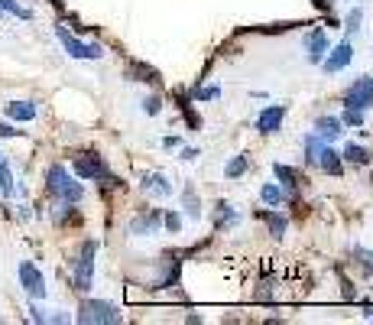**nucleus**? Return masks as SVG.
Here are the masks:
<instances>
[{
  "label": "nucleus",
  "instance_id": "obj_1",
  "mask_svg": "<svg viewBox=\"0 0 373 325\" xmlns=\"http://www.w3.org/2000/svg\"><path fill=\"white\" fill-rule=\"evenodd\" d=\"M46 189L55 195L59 202H69V205H78V202L84 199V186H82V179L72 176L62 162H52L46 170Z\"/></svg>",
  "mask_w": 373,
  "mask_h": 325
},
{
  "label": "nucleus",
  "instance_id": "obj_2",
  "mask_svg": "<svg viewBox=\"0 0 373 325\" xmlns=\"http://www.w3.org/2000/svg\"><path fill=\"white\" fill-rule=\"evenodd\" d=\"M94 257H98V241H84L78 257L72 260V283H75L78 293H91L94 283Z\"/></svg>",
  "mask_w": 373,
  "mask_h": 325
},
{
  "label": "nucleus",
  "instance_id": "obj_3",
  "mask_svg": "<svg viewBox=\"0 0 373 325\" xmlns=\"http://www.w3.org/2000/svg\"><path fill=\"white\" fill-rule=\"evenodd\" d=\"M75 322H82V325H117V322H123V316H121V309H117L114 302L84 299L82 306H78Z\"/></svg>",
  "mask_w": 373,
  "mask_h": 325
},
{
  "label": "nucleus",
  "instance_id": "obj_4",
  "mask_svg": "<svg viewBox=\"0 0 373 325\" xmlns=\"http://www.w3.org/2000/svg\"><path fill=\"white\" fill-rule=\"evenodd\" d=\"M55 39H59L62 49H65L72 59H88V62L104 59V46H98V43H84V39H78L75 33L65 30V26H55Z\"/></svg>",
  "mask_w": 373,
  "mask_h": 325
},
{
  "label": "nucleus",
  "instance_id": "obj_5",
  "mask_svg": "<svg viewBox=\"0 0 373 325\" xmlns=\"http://www.w3.org/2000/svg\"><path fill=\"white\" fill-rule=\"evenodd\" d=\"M72 170H75V176L82 179V182H101V179H111V166H107L104 156L94 153V150L78 153L75 160H72Z\"/></svg>",
  "mask_w": 373,
  "mask_h": 325
},
{
  "label": "nucleus",
  "instance_id": "obj_6",
  "mask_svg": "<svg viewBox=\"0 0 373 325\" xmlns=\"http://www.w3.org/2000/svg\"><path fill=\"white\" fill-rule=\"evenodd\" d=\"M350 62H354V46H350V36H344L341 43L328 46V53L318 62V69L325 72V75H338V72H344Z\"/></svg>",
  "mask_w": 373,
  "mask_h": 325
},
{
  "label": "nucleus",
  "instance_id": "obj_7",
  "mask_svg": "<svg viewBox=\"0 0 373 325\" xmlns=\"http://www.w3.org/2000/svg\"><path fill=\"white\" fill-rule=\"evenodd\" d=\"M16 277H20V287H23V293L30 296V299H46V277H43V270H39L33 260H20V267H16Z\"/></svg>",
  "mask_w": 373,
  "mask_h": 325
},
{
  "label": "nucleus",
  "instance_id": "obj_8",
  "mask_svg": "<svg viewBox=\"0 0 373 325\" xmlns=\"http://www.w3.org/2000/svg\"><path fill=\"white\" fill-rule=\"evenodd\" d=\"M344 108H354V111H370L373 108V75L354 78V85L344 92Z\"/></svg>",
  "mask_w": 373,
  "mask_h": 325
},
{
  "label": "nucleus",
  "instance_id": "obj_9",
  "mask_svg": "<svg viewBox=\"0 0 373 325\" xmlns=\"http://www.w3.org/2000/svg\"><path fill=\"white\" fill-rule=\"evenodd\" d=\"M302 46H305V59H308V65H318L321 59H325L328 46H331L328 30H325V26H312V30L302 36Z\"/></svg>",
  "mask_w": 373,
  "mask_h": 325
},
{
  "label": "nucleus",
  "instance_id": "obj_10",
  "mask_svg": "<svg viewBox=\"0 0 373 325\" xmlns=\"http://www.w3.org/2000/svg\"><path fill=\"white\" fill-rule=\"evenodd\" d=\"M286 111H289V104H267V108L260 111L257 121H253L260 137H273V133L282 127V121H286Z\"/></svg>",
  "mask_w": 373,
  "mask_h": 325
},
{
  "label": "nucleus",
  "instance_id": "obj_11",
  "mask_svg": "<svg viewBox=\"0 0 373 325\" xmlns=\"http://www.w3.org/2000/svg\"><path fill=\"white\" fill-rule=\"evenodd\" d=\"M140 189H143L150 199H172L175 195V182L166 176V172H143V179H140Z\"/></svg>",
  "mask_w": 373,
  "mask_h": 325
},
{
  "label": "nucleus",
  "instance_id": "obj_12",
  "mask_svg": "<svg viewBox=\"0 0 373 325\" xmlns=\"http://www.w3.org/2000/svg\"><path fill=\"white\" fill-rule=\"evenodd\" d=\"M160 231H162V209H150L130 221V234L133 238H150V234H160Z\"/></svg>",
  "mask_w": 373,
  "mask_h": 325
},
{
  "label": "nucleus",
  "instance_id": "obj_13",
  "mask_svg": "<svg viewBox=\"0 0 373 325\" xmlns=\"http://www.w3.org/2000/svg\"><path fill=\"white\" fill-rule=\"evenodd\" d=\"M315 133L321 137V143H335V140L344 137V124L338 114H321L315 117Z\"/></svg>",
  "mask_w": 373,
  "mask_h": 325
},
{
  "label": "nucleus",
  "instance_id": "obj_14",
  "mask_svg": "<svg viewBox=\"0 0 373 325\" xmlns=\"http://www.w3.org/2000/svg\"><path fill=\"white\" fill-rule=\"evenodd\" d=\"M318 170H325L328 176H335V179H341L344 176V160H341V150H335L331 143H321V150H318V162H315Z\"/></svg>",
  "mask_w": 373,
  "mask_h": 325
},
{
  "label": "nucleus",
  "instance_id": "obj_15",
  "mask_svg": "<svg viewBox=\"0 0 373 325\" xmlns=\"http://www.w3.org/2000/svg\"><path fill=\"white\" fill-rule=\"evenodd\" d=\"M341 160H344V166L367 170V166L373 162V153L364 147V143H354V140H347V143H344V150H341Z\"/></svg>",
  "mask_w": 373,
  "mask_h": 325
},
{
  "label": "nucleus",
  "instance_id": "obj_16",
  "mask_svg": "<svg viewBox=\"0 0 373 325\" xmlns=\"http://www.w3.org/2000/svg\"><path fill=\"white\" fill-rule=\"evenodd\" d=\"M4 114H7L10 121H16V124H30V121H36L39 108H36V101H7V104H4Z\"/></svg>",
  "mask_w": 373,
  "mask_h": 325
},
{
  "label": "nucleus",
  "instance_id": "obj_17",
  "mask_svg": "<svg viewBox=\"0 0 373 325\" xmlns=\"http://www.w3.org/2000/svg\"><path fill=\"white\" fill-rule=\"evenodd\" d=\"M273 176H276V182L286 189V195H289V199H296V192H299V170H296V166L273 162Z\"/></svg>",
  "mask_w": 373,
  "mask_h": 325
},
{
  "label": "nucleus",
  "instance_id": "obj_18",
  "mask_svg": "<svg viewBox=\"0 0 373 325\" xmlns=\"http://www.w3.org/2000/svg\"><path fill=\"white\" fill-rule=\"evenodd\" d=\"M214 225L224 228V231H234V228L240 225V211H237L230 202L221 199L218 205H214Z\"/></svg>",
  "mask_w": 373,
  "mask_h": 325
},
{
  "label": "nucleus",
  "instance_id": "obj_19",
  "mask_svg": "<svg viewBox=\"0 0 373 325\" xmlns=\"http://www.w3.org/2000/svg\"><path fill=\"white\" fill-rule=\"evenodd\" d=\"M260 218L267 221L269 234H273L276 241H282V238H286V228H289V218L282 215V211H276V209H263V211H260Z\"/></svg>",
  "mask_w": 373,
  "mask_h": 325
},
{
  "label": "nucleus",
  "instance_id": "obj_20",
  "mask_svg": "<svg viewBox=\"0 0 373 325\" xmlns=\"http://www.w3.org/2000/svg\"><path fill=\"white\" fill-rule=\"evenodd\" d=\"M286 199H289V195H286V189H282L279 182H263V186H260V202H263L267 209H279V205H286Z\"/></svg>",
  "mask_w": 373,
  "mask_h": 325
},
{
  "label": "nucleus",
  "instance_id": "obj_21",
  "mask_svg": "<svg viewBox=\"0 0 373 325\" xmlns=\"http://www.w3.org/2000/svg\"><path fill=\"white\" fill-rule=\"evenodd\" d=\"M182 215L189 218V221H199L201 218V199L191 182H185V189H182Z\"/></svg>",
  "mask_w": 373,
  "mask_h": 325
},
{
  "label": "nucleus",
  "instance_id": "obj_22",
  "mask_svg": "<svg viewBox=\"0 0 373 325\" xmlns=\"http://www.w3.org/2000/svg\"><path fill=\"white\" fill-rule=\"evenodd\" d=\"M16 192V179H13V170H10V162L7 156L0 153V195L4 199H10V195Z\"/></svg>",
  "mask_w": 373,
  "mask_h": 325
},
{
  "label": "nucleus",
  "instance_id": "obj_23",
  "mask_svg": "<svg viewBox=\"0 0 373 325\" xmlns=\"http://www.w3.org/2000/svg\"><path fill=\"white\" fill-rule=\"evenodd\" d=\"M302 150H305V166H315L318 162V150H321V137L318 133H305L302 137Z\"/></svg>",
  "mask_w": 373,
  "mask_h": 325
},
{
  "label": "nucleus",
  "instance_id": "obj_24",
  "mask_svg": "<svg viewBox=\"0 0 373 325\" xmlns=\"http://www.w3.org/2000/svg\"><path fill=\"white\" fill-rule=\"evenodd\" d=\"M247 170H250V156H247V153H237L234 160L224 166V179H240Z\"/></svg>",
  "mask_w": 373,
  "mask_h": 325
},
{
  "label": "nucleus",
  "instance_id": "obj_25",
  "mask_svg": "<svg viewBox=\"0 0 373 325\" xmlns=\"http://www.w3.org/2000/svg\"><path fill=\"white\" fill-rule=\"evenodd\" d=\"M221 85H195L189 94V101H199V104H205V101H218L221 98Z\"/></svg>",
  "mask_w": 373,
  "mask_h": 325
},
{
  "label": "nucleus",
  "instance_id": "obj_26",
  "mask_svg": "<svg viewBox=\"0 0 373 325\" xmlns=\"http://www.w3.org/2000/svg\"><path fill=\"white\" fill-rule=\"evenodd\" d=\"M360 23H364V7H354L347 16H344V36H357Z\"/></svg>",
  "mask_w": 373,
  "mask_h": 325
},
{
  "label": "nucleus",
  "instance_id": "obj_27",
  "mask_svg": "<svg viewBox=\"0 0 373 325\" xmlns=\"http://www.w3.org/2000/svg\"><path fill=\"white\" fill-rule=\"evenodd\" d=\"M162 231H169V234L182 231V211H179V209H166V211H162Z\"/></svg>",
  "mask_w": 373,
  "mask_h": 325
},
{
  "label": "nucleus",
  "instance_id": "obj_28",
  "mask_svg": "<svg viewBox=\"0 0 373 325\" xmlns=\"http://www.w3.org/2000/svg\"><path fill=\"white\" fill-rule=\"evenodd\" d=\"M20 16V20H33V10L20 7L16 0H0V16Z\"/></svg>",
  "mask_w": 373,
  "mask_h": 325
},
{
  "label": "nucleus",
  "instance_id": "obj_29",
  "mask_svg": "<svg viewBox=\"0 0 373 325\" xmlns=\"http://www.w3.org/2000/svg\"><path fill=\"white\" fill-rule=\"evenodd\" d=\"M350 254H354V260H357L360 267H364V270L373 277V250L364 248V244H354V248H350Z\"/></svg>",
  "mask_w": 373,
  "mask_h": 325
},
{
  "label": "nucleus",
  "instance_id": "obj_30",
  "mask_svg": "<svg viewBox=\"0 0 373 325\" xmlns=\"http://www.w3.org/2000/svg\"><path fill=\"white\" fill-rule=\"evenodd\" d=\"M364 121H367V111H354V108H344V114H341V124H344V131L347 127H364Z\"/></svg>",
  "mask_w": 373,
  "mask_h": 325
},
{
  "label": "nucleus",
  "instance_id": "obj_31",
  "mask_svg": "<svg viewBox=\"0 0 373 325\" xmlns=\"http://www.w3.org/2000/svg\"><path fill=\"white\" fill-rule=\"evenodd\" d=\"M160 111H162V98H160V94H146V98H143V114L156 117Z\"/></svg>",
  "mask_w": 373,
  "mask_h": 325
},
{
  "label": "nucleus",
  "instance_id": "obj_32",
  "mask_svg": "<svg viewBox=\"0 0 373 325\" xmlns=\"http://www.w3.org/2000/svg\"><path fill=\"white\" fill-rule=\"evenodd\" d=\"M179 150H182V153H179V160H182V162H195L201 156L199 147H179Z\"/></svg>",
  "mask_w": 373,
  "mask_h": 325
},
{
  "label": "nucleus",
  "instance_id": "obj_33",
  "mask_svg": "<svg viewBox=\"0 0 373 325\" xmlns=\"http://www.w3.org/2000/svg\"><path fill=\"white\" fill-rule=\"evenodd\" d=\"M182 147V137L179 133H169V137H162V150H179Z\"/></svg>",
  "mask_w": 373,
  "mask_h": 325
},
{
  "label": "nucleus",
  "instance_id": "obj_34",
  "mask_svg": "<svg viewBox=\"0 0 373 325\" xmlns=\"http://www.w3.org/2000/svg\"><path fill=\"white\" fill-rule=\"evenodd\" d=\"M0 137H20V131H13L10 124H4V121H0Z\"/></svg>",
  "mask_w": 373,
  "mask_h": 325
},
{
  "label": "nucleus",
  "instance_id": "obj_35",
  "mask_svg": "<svg viewBox=\"0 0 373 325\" xmlns=\"http://www.w3.org/2000/svg\"><path fill=\"white\" fill-rule=\"evenodd\" d=\"M364 319H367V322H373V306H367V309H364Z\"/></svg>",
  "mask_w": 373,
  "mask_h": 325
}]
</instances>
